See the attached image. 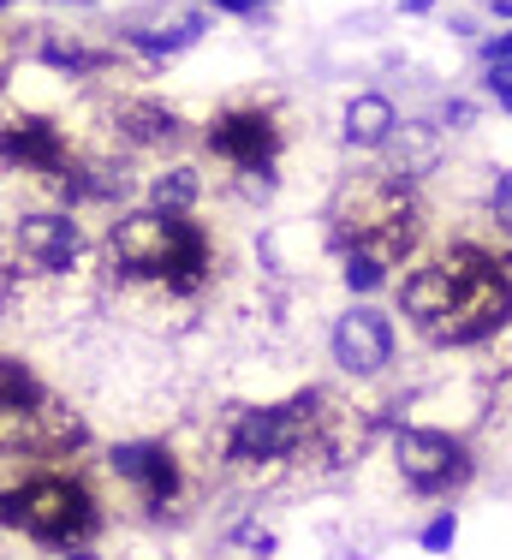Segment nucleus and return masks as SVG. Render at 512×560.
I'll return each instance as SVG.
<instances>
[{
    "label": "nucleus",
    "instance_id": "obj_17",
    "mask_svg": "<svg viewBox=\"0 0 512 560\" xmlns=\"http://www.w3.org/2000/svg\"><path fill=\"white\" fill-rule=\"evenodd\" d=\"M150 197H155V209H167V215H185V209L203 197V179H197L191 167H173V173H161V179L150 185Z\"/></svg>",
    "mask_w": 512,
    "mask_h": 560
},
{
    "label": "nucleus",
    "instance_id": "obj_8",
    "mask_svg": "<svg viewBox=\"0 0 512 560\" xmlns=\"http://www.w3.org/2000/svg\"><path fill=\"white\" fill-rule=\"evenodd\" d=\"M107 465H114V477H126L138 489L150 513H167V501L179 495V465H173V453L161 442H126V447H114Z\"/></svg>",
    "mask_w": 512,
    "mask_h": 560
},
{
    "label": "nucleus",
    "instance_id": "obj_3",
    "mask_svg": "<svg viewBox=\"0 0 512 560\" xmlns=\"http://www.w3.org/2000/svg\"><path fill=\"white\" fill-rule=\"evenodd\" d=\"M447 269H453V304H447V316L429 328V340L477 346V340L501 335L507 316H512V280L501 275V262L482 257L477 245H459L447 257Z\"/></svg>",
    "mask_w": 512,
    "mask_h": 560
},
{
    "label": "nucleus",
    "instance_id": "obj_19",
    "mask_svg": "<svg viewBox=\"0 0 512 560\" xmlns=\"http://www.w3.org/2000/svg\"><path fill=\"white\" fill-rule=\"evenodd\" d=\"M382 275H387L382 257H370V250H346V287H352V292H375V287H382Z\"/></svg>",
    "mask_w": 512,
    "mask_h": 560
},
{
    "label": "nucleus",
    "instance_id": "obj_6",
    "mask_svg": "<svg viewBox=\"0 0 512 560\" xmlns=\"http://www.w3.org/2000/svg\"><path fill=\"white\" fill-rule=\"evenodd\" d=\"M209 150L226 155V162L245 173L251 191H268V185H275L268 162H275V150H280L275 114H263V108H233V114H221V119L209 126Z\"/></svg>",
    "mask_w": 512,
    "mask_h": 560
},
{
    "label": "nucleus",
    "instance_id": "obj_4",
    "mask_svg": "<svg viewBox=\"0 0 512 560\" xmlns=\"http://www.w3.org/2000/svg\"><path fill=\"white\" fill-rule=\"evenodd\" d=\"M322 423V394H292L280 406H256L233 423L226 459L233 465H275V459H304Z\"/></svg>",
    "mask_w": 512,
    "mask_h": 560
},
{
    "label": "nucleus",
    "instance_id": "obj_21",
    "mask_svg": "<svg viewBox=\"0 0 512 560\" xmlns=\"http://www.w3.org/2000/svg\"><path fill=\"white\" fill-rule=\"evenodd\" d=\"M494 221L512 233V173H501V179H494Z\"/></svg>",
    "mask_w": 512,
    "mask_h": 560
},
{
    "label": "nucleus",
    "instance_id": "obj_10",
    "mask_svg": "<svg viewBox=\"0 0 512 560\" xmlns=\"http://www.w3.org/2000/svg\"><path fill=\"white\" fill-rule=\"evenodd\" d=\"M19 245L31 262H43V269H72L78 250H84V233L72 226V215H19Z\"/></svg>",
    "mask_w": 512,
    "mask_h": 560
},
{
    "label": "nucleus",
    "instance_id": "obj_28",
    "mask_svg": "<svg viewBox=\"0 0 512 560\" xmlns=\"http://www.w3.org/2000/svg\"><path fill=\"white\" fill-rule=\"evenodd\" d=\"M72 7H96V0H72Z\"/></svg>",
    "mask_w": 512,
    "mask_h": 560
},
{
    "label": "nucleus",
    "instance_id": "obj_26",
    "mask_svg": "<svg viewBox=\"0 0 512 560\" xmlns=\"http://www.w3.org/2000/svg\"><path fill=\"white\" fill-rule=\"evenodd\" d=\"M66 560H96V555H84V549H72V555H66Z\"/></svg>",
    "mask_w": 512,
    "mask_h": 560
},
{
    "label": "nucleus",
    "instance_id": "obj_9",
    "mask_svg": "<svg viewBox=\"0 0 512 560\" xmlns=\"http://www.w3.org/2000/svg\"><path fill=\"white\" fill-rule=\"evenodd\" d=\"M334 358H340L346 376H375V370L394 358L387 316H375V311H346L340 323H334Z\"/></svg>",
    "mask_w": 512,
    "mask_h": 560
},
{
    "label": "nucleus",
    "instance_id": "obj_23",
    "mask_svg": "<svg viewBox=\"0 0 512 560\" xmlns=\"http://www.w3.org/2000/svg\"><path fill=\"white\" fill-rule=\"evenodd\" d=\"M482 60H489V66L512 60V31H507V36H489V43H482Z\"/></svg>",
    "mask_w": 512,
    "mask_h": 560
},
{
    "label": "nucleus",
    "instance_id": "obj_14",
    "mask_svg": "<svg viewBox=\"0 0 512 560\" xmlns=\"http://www.w3.org/2000/svg\"><path fill=\"white\" fill-rule=\"evenodd\" d=\"M340 131H346V143L352 150H382L387 138H394V108H387V96H358L352 108H346L340 119Z\"/></svg>",
    "mask_w": 512,
    "mask_h": 560
},
{
    "label": "nucleus",
    "instance_id": "obj_25",
    "mask_svg": "<svg viewBox=\"0 0 512 560\" xmlns=\"http://www.w3.org/2000/svg\"><path fill=\"white\" fill-rule=\"evenodd\" d=\"M399 7H406V12H429V0H399Z\"/></svg>",
    "mask_w": 512,
    "mask_h": 560
},
{
    "label": "nucleus",
    "instance_id": "obj_2",
    "mask_svg": "<svg viewBox=\"0 0 512 560\" xmlns=\"http://www.w3.org/2000/svg\"><path fill=\"white\" fill-rule=\"evenodd\" d=\"M334 226H340L346 250H370L382 262H399L417 245V203L411 191L394 179V173H375V179H358L352 191L334 209Z\"/></svg>",
    "mask_w": 512,
    "mask_h": 560
},
{
    "label": "nucleus",
    "instance_id": "obj_13",
    "mask_svg": "<svg viewBox=\"0 0 512 560\" xmlns=\"http://www.w3.org/2000/svg\"><path fill=\"white\" fill-rule=\"evenodd\" d=\"M453 304V269L447 262H429V269H411L406 287H399V311L411 316V323H423V335L447 316Z\"/></svg>",
    "mask_w": 512,
    "mask_h": 560
},
{
    "label": "nucleus",
    "instance_id": "obj_11",
    "mask_svg": "<svg viewBox=\"0 0 512 560\" xmlns=\"http://www.w3.org/2000/svg\"><path fill=\"white\" fill-rule=\"evenodd\" d=\"M7 442L12 447H31V453H72L84 442V423L72 418V411H60L54 399H43L36 411H24V418H7Z\"/></svg>",
    "mask_w": 512,
    "mask_h": 560
},
{
    "label": "nucleus",
    "instance_id": "obj_5",
    "mask_svg": "<svg viewBox=\"0 0 512 560\" xmlns=\"http://www.w3.org/2000/svg\"><path fill=\"white\" fill-rule=\"evenodd\" d=\"M7 525H24L48 549H72L96 530V501L72 477H36V483L7 495Z\"/></svg>",
    "mask_w": 512,
    "mask_h": 560
},
{
    "label": "nucleus",
    "instance_id": "obj_1",
    "mask_svg": "<svg viewBox=\"0 0 512 560\" xmlns=\"http://www.w3.org/2000/svg\"><path fill=\"white\" fill-rule=\"evenodd\" d=\"M107 250L131 280H161L167 292H197L209 275V238L203 226L167 209H143V215H119L107 233Z\"/></svg>",
    "mask_w": 512,
    "mask_h": 560
},
{
    "label": "nucleus",
    "instance_id": "obj_12",
    "mask_svg": "<svg viewBox=\"0 0 512 560\" xmlns=\"http://www.w3.org/2000/svg\"><path fill=\"white\" fill-rule=\"evenodd\" d=\"M7 162L31 167V173H54V179L72 167L66 162V138L48 126V119H12L7 126Z\"/></svg>",
    "mask_w": 512,
    "mask_h": 560
},
{
    "label": "nucleus",
    "instance_id": "obj_20",
    "mask_svg": "<svg viewBox=\"0 0 512 560\" xmlns=\"http://www.w3.org/2000/svg\"><path fill=\"white\" fill-rule=\"evenodd\" d=\"M453 542H459V518H453V513H435V518L423 525V549H429V555H447Z\"/></svg>",
    "mask_w": 512,
    "mask_h": 560
},
{
    "label": "nucleus",
    "instance_id": "obj_7",
    "mask_svg": "<svg viewBox=\"0 0 512 560\" xmlns=\"http://www.w3.org/2000/svg\"><path fill=\"white\" fill-rule=\"evenodd\" d=\"M394 465L411 489H423V495H441V489H453L470 477L465 447L441 430H399L394 435Z\"/></svg>",
    "mask_w": 512,
    "mask_h": 560
},
{
    "label": "nucleus",
    "instance_id": "obj_15",
    "mask_svg": "<svg viewBox=\"0 0 512 560\" xmlns=\"http://www.w3.org/2000/svg\"><path fill=\"white\" fill-rule=\"evenodd\" d=\"M119 131H126L131 143H173L179 138V119L161 108V102H126V108H119Z\"/></svg>",
    "mask_w": 512,
    "mask_h": 560
},
{
    "label": "nucleus",
    "instance_id": "obj_16",
    "mask_svg": "<svg viewBox=\"0 0 512 560\" xmlns=\"http://www.w3.org/2000/svg\"><path fill=\"white\" fill-rule=\"evenodd\" d=\"M435 155H441V131L435 126H423V119H417V126H406L399 131V173H429L435 167Z\"/></svg>",
    "mask_w": 512,
    "mask_h": 560
},
{
    "label": "nucleus",
    "instance_id": "obj_22",
    "mask_svg": "<svg viewBox=\"0 0 512 560\" xmlns=\"http://www.w3.org/2000/svg\"><path fill=\"white\" fill-rule=\"evenodd\" d=\"M489 90L501 96V108L512 114V60H501V66H489Z\"/></svg>",
    "mask_w": 512,
    "mask_h": 560
},
{
    "label": "nucleus",
    "instance_id": "obj_18",
    "mask_svg": "<svg viewBox=\"0 0 512 560\" xmlns=\"http://www.w3.org/2000/svg\"><path fill=\"white\" fill-rule=\"evenodd\" d=\"M0 394H7V418H24V411L43 406V394H36L31 370H24L19 358H7V364H0Z\"/></svg>",
    "mask_w": 512,
    "mask_h": 560
},
{
    "label": "nucleus",
    "instance_id": "obj_27",
    "mask_svg": "<svg viewBox=\"0 0 512 560\" xmlns=\"http://www.w3.org/2000/svg\"><path fill=\"white\" fill-rule=\"evenodd\" d=\"M501 12H507V19H512V0H501Z\"/></svg>",
    "mask_w": 512,
    "mask_h": 560
},
{
    "label": "nucleus",
    "instance_id": "obj_24",
    "mask_svg": "<svg viewBox=\"0 0 512 560\" xmlns=\"http://www.w3.org/2000/svg\"><path fill=\"white\" fill-rule=\"evenodd\" d=\"M214 7H226V12H251L256 0H214Z\"/></svg>",
    "mask_w": 512,
    "mask_h": 560
}]
</instances>
